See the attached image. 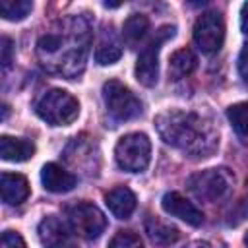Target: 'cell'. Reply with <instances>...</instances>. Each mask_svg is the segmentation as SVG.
Masks as SVG:
<instances>
[{
    "label": "cell",
    "instance_id": "obj_19",
    "mask_svg": "<svg viewBox=\"0 0 248 248\" xmlns=\"http://www.w3.org/2000/svg\"><path fill=\"white\" fill-rule=\"evenodd\" d=\"M33 10L31 0H0V14L8 21H21Z\"/></svg>",
    "mask_w": 248,
    "mask_h": 248
},
{
    "label": "cell",
    "instance_id": "obj_10",
    "mask_svg": "<svg viewBox=\"0 0 248 248\" xmlns=\"http://www.w3.org/2000/svg\"><path fill=\"white\" fill-rule=\"evenodd\" d=\"M161 207L169 215L178 217V219H182L184 223H188L192 227H200L203 223V213L190 200H186L178 192H167L163 196V200H161Z\"/></svg>",
    "mask_w": 248,
    "mask_h": 248
},
{
    "label": "cell",
    "instance_id": "obj_23",
    "mask_svg": "<svg viewBox=\"0 0 248 248\" xmlns=\"http://www.w3.org/2000/svg\"><path fill=\"white\" fill-rule=\"evenodd\" d=\"M2 46H0V50H2V68L4 70H8L10 68V64H12V56H14V43H12V39L10 37H2V43H0Z\"/></svg>",
    "mask_w": 248,
    "mask_h": 248
},
{
    "label": "cell",
    "instance_id": "obj_6",
    "mask_svg": "<svg viewBox=\"0 0 248 248\" xmlns=\"http://www.w3.org/2000/svg\"><path fill=\"white\" fill-rule=\"evenodd\" d=\"M232 184V174L227 169H207L202 172H196L188 178L190 192L207 202H215L223 198Z\"/></svg>",
    "mask_w": 248,
    "mask_h": 248
},
{
    "label": "cell",
    "instance_id": "obj_11",
    "mask_svg": "<svg viewBox=\"0 0 248 248\" xmlns=\"http://www.w3.org/2000/svg\"><path fill=\"white\" fill-rule=\"evenodd\" d=\"M0 190L2 202L8 205H19L29 198V182L23 174L17 172H2Z\"/></svg>",
    "mask_w": 248,
    "mask_h": 248
},
{
    "label": "cell",
    "instance_id": "obj_21",
    "mask_svg": "<svg viewBox=\"0 0 248 248\" xmlns=\"http://www.w3.org/2000/svg\"><path fill=\"white\" fill-rule=\"evenodd\" d=\"M108 248H143V242H141L140 234H136L132 231H118L110 238Z\"/></svg>",
    "mask_w": 248,
    "mask_h": 248
},
{
    "label": "cell",
    "instance_id": "obj_1",
    "mask_svg": "<svg viewBox=\"0 0 248 248\" xmlns=\"http://www.w3.org/2000/svg\"><path fill=\"white\" fill-rule=\"evenodd\" d=\"M155 128L165 143L190 155L207 157L219 143L217 130L198 112L170 108L155 118Z\"/></svg>",
    "mask_w": 248,
    "mask_h": 248
},
{
    "label": "cell",
    "instance_id": "obj_18",
    "mask_svg": "<svg viewBox=\"0 0 248 248\" xmlns=\"http://www.w3.org/2000/svg\"><path fill=\"white\" fill-rule=\"evenodd\" d=\"M120 56H122L120 43L112 37V33H105V37L99 41L95 48V62L101 66H108V64H114Z\"/></svg>",
    "mask_w": 248,
    "mask_h": 248
},
{
    "label": "cell",
    "instance_id": "obj_15",
    "mask_svg": "<svg viewBox=\"0 0 248 248\" xmlns=\"http://www.w3.org/2000/svg\"><path fill=\"white\" fill-rule=\"evenodd\" d=\"M196 54L190 48H178L169 58V78L182 79L196 70Z\"/></svg>",
    "mask_w": 248,
    "mask_h": 248
},
{
    "label": "cell",
    "instance_id": "obj_24",
    "mask_svg": "<svg viewBox=\"0 0 248 248\" xmlns=\"http://www.w3.org/2000/svg\"><path fill=\"white\" fill-rule=\"evenodd\" d=\"M238 74L248 83V45H244L238 54Z\"/></svg>",
    "mask_w": 248,
    "mask_h": 248
},
{
    "label": "cell",
    "instance_id": "obj_3",
    "mask_svg": "<svg viewBox=\"0 0 248 248\" xmlns=\"http://www.w3.org/2000/svg\"><path fill=\"white\" fill-rule=\"evenodd\" d=\"M176 33L174 25H163L159 31H155V35L149 39V43L143 46V50L138 56L136 62V79L143 85V87H153L157 83L159 78V50L161 45L167 43L169 39H172Z\"/></svg>",
    "mask_w": 248,
    "mask_h": 248
},
{
    "label": "cell",
    "instance_id": "obj_26",
    "mask_svg": "<svg viewBox=\"0 0 248 248\" xmlns=\"http://www.w3.org/2000/svg\"><path fill=\"white\" fill-rule=\"evenodd\" d=\"M184 248H211L207 242H190V244H186Z\"/></svg>",
    "mask_w": 248,
    "mask_h": 248
},
{
    "label": "cell",
    "instance_id": "obj_13",
    "mask_svg": "<svg viewBox=\"0 0 248 248\" xmlns=\"http://www.w3.org/2000/svg\"><path fill=\"white\" fill-rule=\"evenodd\" d=\"M35 155V143L21 138L2 136L0 138V157L12 163H23Z\"/></svg>",
    "mask_w": 248,
    "mask_h": 248
},
{
    "label": "cell",
    "instance_id": "obj_16",
    "mask_svg": "<svg viewBox=\"0 0 248 248\" xmlns=\"http://www.w3.org/2000/svg\"><path fill=\"white\" fill-rule=\"evenodd\" d=\"M145 232L159 246H169V244L176 242L178 236H180L176 227L167 225V223H163V221H159L157 217H151V215L145 219Z\"/></svg>",
    "mask_w": 248,
    "mask_h": 248
},
{
    "label": "cell",
    "instance_id": "obj_9",
    "mask_svg": "<svg viewBox=\"0 0 248 248\" xmlns=\"http://www.w3.org/2000/svg\"><path fill=\"white\" fill-rule=\"evenodd\" d=\"M39 240L43 248H78V242L70 229L56 217L48 215L39 223Z\"/></svg>",
    "mask_w": 248,
    "mask_h": 248
},
{
    "label": "cell",
    "instance_id": "obj_20",
    "mask_svg": "<svg viewBox=\"0 0 248 248\" xmlns=\"http://www.w3.org/2000/svg\"><path fill=\"white\" fill-rule=\"evenodd\" d=\"M227 118L240 136H248V101L231 105L227 108Z\"/></svg>",
    "mask_w": 248,
    "mask_h": 248
},
{
    "label": "cell",
    "instance_id": "obj_12",
    "mask_svg": "<svg viewBox=\"0 0 248 248\" xmlns=\"http://www.w3.org/2000/svg\"><path fill=\"white\" fill-rule=\"evenodd\" d=\"M41 182L48 192L64 194L76 186V176L56 163H46L41 170Z\"/></svg>",
    "mask_w": 248,
    "mask_h": 248
},
{
    "label": "cell",
    "instance_id": "obj_7",
    "mask_svg": "<svg viewBox=\"0 0 248 248\" xmlns=\"http://www.w3.org/2000/svg\"><path fill=\"white\" fill-rule=\"evenodd\" d=\"M194 41L203 54H217L225 41V19L219 12H203L194 23Z\"/></svg>",
    "mask_w": 248,
    "mask_h": 248
},
{
    "label": "cell",
    "instance_id": "obj_4",
    "mask_svg": "<svg viewBox=\"0 0 248 248\" xmlns=\"http://www.w3.org/2000/svg\"><path fill=\"white\" fill-rule=\"evenodd\" d=\"M149 157H151V143L149 138L141 132L122 136L114 147V159L118 167L128 172H141L149 165Z\"/></svg>",
    "mask_w": 248,
    "mask_h": 248
},
{
    "label": "cell",
    "instance_id": "obj_22",
    "mask_svg": "<svg viewBox=\"0 0 248 248\" xmlns=\"http://www.w3.org/2000/svg\"><path fill=\"white\" fill-rule=\"evenodd\" d=\"M2 248H27L23 238L14 232V231H4L2 232Z\"/></svg>",
    "mask_w": 248,
    "mask_h": 248
},
{
    "label": "cell",
    "instance_id": "obj_5",
    "mask_svg": "<svg viewBox=\"0 0 248 248\" xmlns=\"http://www.w3.org/2000/svg\"><path fill=\"white\" fill-rule=\"evenodd\" d=\"M103 101L107 107V112L114 120H132L141 114V101L118 79H108L103 85Z\"/></svg>",
    "mask_w": 248,
    "mask_h": 248
},
{
    "label": "cell",
    "instance_id": "obj_8",
    "mask_svg": "<svg viewBox=\"0 0 248 248\" xmlns=\"http://www.w3.org/2000/svg\"><path fill=\"white\" fill-rule=\"evenodd\" d=\"M68 221L72 231L87 240L101 236L107 227V217L103 211L89 202H78L76 205L68 207Z\"/></svg>",
    "mask_w": 248,
    "mask_h": 248
},
{
    "label": "cell",
    "instance_id": "obj_27",
    "mask_svg": "<svg viewBox=\"0 0 248 248\" xmlns=\"http://www.w3.org/2000/svg\"><path fill=\"white\" fill-rule=\"evenodd\" d=\"M244 242H246V244H248V232H246V234H244Z\"/></svg>",
    "mask_w": 248,
    "mask_h": 248
},
{
    "label": "cell",
    "instance_id": "obj_14",
    "mask_svg": "<svg viewBox=\"0 0 248 248\" xmlns=\"http://www.w3.org/2000/svg\"><path fill=\"white\" fill-rule=\"evenodd\" d=\"M105 203L110 209V213L118 219H128L132 211L136 209V196L126 186H116L105 196Z\"/></svg>",
    "mask_w": 248,
    "mask_h": 248
},
{
    "label": "cell",
    "instance_id": "obj_17",
    "mask_svg": "<svg viewBox=\"0 0 248 248\" xmlns=\"http://www.w3.org/2000/svg\"><path fill=\"white\" fill-rule=\"evenodd\" d=\"M147 31H149V19L143 14H132L122 25V37L128 45L140 43Z\"/></svg>",
    "mask_w": 248,
    "mask_h": 248
},
{
    "label": "cell",
    "instance_id": "obj_25",
    "mask_svg": "<svg viewBox=\"0 0 248 248\" xmlns=\"http://www.w3.org/2000/svg\"><path fill=\"white\" fill-rule=\"evenodd\" d=\"M240 29L242 33L248 35V2L242 4V10H240Z\"/></svg>",
    "mask_w": 248,
    "mask_h": 248
},
{
    "label": "cell",
    "instance_id": "obj_2",
    "mask_svg": "<svg viewBox=\"0 0 248 248\" xmlns=\"http://www.w3.org/2000/svg\"><path fill=\"white\" fill-rule=\"evenodd\" d=\"M35 112L50 126H68L79 114V103L64 89H48L35 105Z\"/></svg>",
    "mask_w": 248,
    "mask_h": 248
}]
</instances>
